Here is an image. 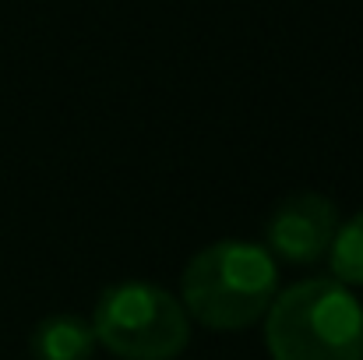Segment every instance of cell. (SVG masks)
Masks as SVG:
<instances>
[{
	"label": "cell",
	"instance_id": "1",
	"mask_svg": "<svg viewBox=\"0 0 363 360\" xmlns=\"http://www.w3.org/2000/svg\"><path fill=\"white\" fill-rule=\"evenodd\" d=\"M275 258L250 240H216L201 247L180 276V304L187 318L212 332L250 329L275 300Z\"/></svg>",
	"mask_w": 363,
	"mask_h": 360
},
{
	"label": "cell",
	"instance_id": "2",
	"mask_svg": "<svg viewBox=\"0 0 363 360\" xmlns=\"http://www.w3.org/2000/svg\"><path fill=\"white\" fill-rule=\"evenodd\" d=\"M272 360H363V307L335 279H303L264 311Z\"/></svg>",
	"mask_w": 363,
	"mask_h": 360
},
{
	"label": "cell",
	"instance_id": "3",
	"mask_svg": "<svg viewBox=\"0 0 363 360\" xmlns=\"http://www.w3.org/2000/svg\"><path fill=\"white\" fill-rule=\"evenodd\" d=\"M92 332L113 357L173 360L191 343V318L169 290L145 279H127L99 293Z\"/></svg>",
	"mask_w": 363,
	"mask_h": 360
},
{
	"label": "cell",
	"instance_id": "4",
	"mask_svg": "<svg viewBox=\"0 0 363 360\" xmlns=\"http://www.w3.org/2000/svg\"><path fill=\"white\" fill-rule=\"evenodd\" d=\"M339 230V209L318 191H296L275 205L264 227V251L289 265H314L328 254Z\"/></svg>",
	"mask_w": 363,
	"mask_h": 360
},
{
	"label": "cell",
	"instance_id": "5",
	"mask_svg": "<svg viewBox=\"0 0 363 360\" xmlns=\"http://www.w3.org/2000/svg\"><path fill=\"white\" fill-rule=\"evenodd\" d=\"M32 360H92L96 332L78 315H50L32 329Z\"/></svg>",
	"mask_w": 363,
	"mask_h": 360
},
{
	"label": "cell",
	"instance_id": "6",
	"mask_svg": "<svg viewBox=\"0 0 363 360\" xmlns=\"http://www.w3.org/2000/svg\"><path fill=\"white\" fill-rule=\"evenodd\" d=\"M332 279L342 286H363V212L339 223L332 247H328Z\"/></svg>",
	"mask_w": 363,
	"mask_h": 360
}]
</instances>
